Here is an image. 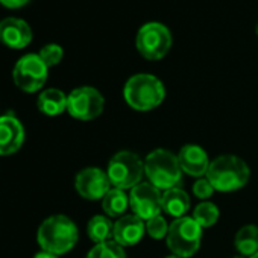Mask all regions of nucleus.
Instances as JSON below:
<instances>
[{
    "label": "nucleus",
    "instance_id": "1",
    "mask_svg": "<svg viewBox=\"0 0 258 258\" xmlns=\"http://www.w3.org/2000/svg\"><path fill=\"white\" fill-rule=\"evenodd\" d=\"M79 238L78 226L64 214H53L47 217L38 228L37 241L41 250L62 255L72 250Z\"/></svg>",
    "mask_w": 258,
    "mask_h": 258
},
{
    "label": "nucleus",
    "instance_id": "2",
    "mask_svg": "<svg viewBox=\"0 0 258 258\" xmlns=\"http://www.w3.org/2000/svg\"><path fill=\"white\" fill-rule=\"evenodd\" d=\"M123 96L126 103L133 109L146 112L163 103L166 97V88L157 76L149 73H139L126 81Z\"/></svg>",
    "mask_w": 258,
    "mask_h": 258
},
{
    "label": "nucleus",
    "instance_id": "3",
    "mask_svg": "<svg viewBox=\"0 0 258 258\" xmlns=\"http://www.w3.org/2000/svg\"><path fill=\"white\" fill-rule=\"evenodd\" d=\"M250 176L249 166L235 155H220L210 163L207 179L214 190L228 193L243 188Z\"/></svg>",
    "mask_w": 258,
    "mask_h": 258
},
{
    "label": "nucleus",
    "instance_id": "4",
    "mask_svg": "<svg viewBox=\"0 0 258 258\" xmlns=\"http://www.w3.org/2000/svg\"><path fill=\"white\" fill-rule=\"evenodd\" d=\"M145 175L152 185L164 191L179 187L182 179L178 157L166 149H155L146 157Z\"/></svg>",
    "mask_w": 258,
    "mask_h": 258
},
{
    "label": "nucleus",
    "instance_id": "5",
    "mask_svg": "<svg viewBox=\"0 0 258 258\" xmlns=\"http://www.w3.org/2000/svg\"><path fill=\"white\" fill-rule=\"evenodd\" d=\"M106 175L112 187L131 190L142 182L145 175V161L134 152H117L108 163Z\"/></svg>",
    "mask_w": 258,
    "mask_h": 258
},
{
    "label": "nucleus",
    "instance_id": "6",
    "mask_svg": "<svg viewBox=\"0 0 258 258\" xmlns=\"http://www.w3.org/2000/svg\"><path fill=\"white\" fill-rule=\"evenodd\" d=\"M167 247L173 255L181 258H190L195 255L201 246L202 228L196 223L193 217H179L169 225L167 232Z\"/></svg>",
    "mask_w": 258,
    "mask_h": 258
},
{
    "label": "nucleus",
    "instance_id": "7",
    "mask_svg": "<svg viewBox=\"0 0 258 258\" xmlns=\"http://www.w3.org/2000/svg\"><path fill=\"white\" fill-rule=\"evenodd\" d=\"M172 32L169 28L158 22L143 25L136 37V46L140 55L149 61L163 59L172 49Z\"/></svg>",
    "mask_w": 258,
    "mask_h": 258
},
{
    "label": "nucleus",
    "instance_id": "8",
    "mask_svg": "<svg viewBox=\"0 0 258 258\" xmlns=\"http://www.w3.org/2000/svg\"><path fill=\"white\" fill-rule=\"evenodd\" d=\"M49 76V67L38 53H28L22 56L13 70L14 84L25 93L40 91Z\"/></svg>",
    "mask_w": 258,
    "mask_h": 258
},
{
    "label": "nucleus",
    "instance_id": "9",
    "mask_svg": "<svg viewBox=\"0 0 258 258\" xmlns=\"http://www.w3.org/2000/svg\"><path fill=\"white\" fill-rule=\"evenodd\" d=\"M103 106L105 99L94 87H79L67 96V112L78 120L88 121L99 117Z\"/></svg>",
    "mask_w": 258,
    "mask_h": 258
},
{
    "label": "nucleus",
    "instance_id": "10",
    "mask_svg": "<svg viewBox=\"0 0 258 258\" xmlns=\"http://www.w3.org/2000/svg\"><path fill=\"white\" fill-rule=\"evenodd\" d=\"M163 195L151 182H140L129 193V207L133 213L143 220H149L163 210Z\"/></svg>",
    "mask_w": 258,
    "mask_h": 258
},
{
    "label": "nucleus",
    "instance_id": "11",
    "mask_svg": "<svg viewBox=\"0 0 258 258\" xmlns=\"http://www.w3.org/2000/svg\"><path fill=\"white\" fill-rule=\"evenodd\" d=\"M75 188L87 201H99L111 190V181L102 169L87 167L76 175Z\"/></svg>",
    "mask_w": 258,
    "mask_h": 258
},
{
    "label": "nucleus",
    "instance_id": "12",
    "mask_svg": "<svg viewBox=\"0 0 258 258\" xmlns=\"http://www.w3.org/2000/svg\"><path fill=\"white\" fill-rule=\"evenodd\" d=\"M23 123L13 114L0 115V155H13L22 149L25 143Z\"/></svg>",
    "mask_w": 258,
    "mask_h": 258
},
{
    "label": "nucleus",
    "instance_id": "13",
    "mask_svg": "<svg viewBox=\"0 0 258 258\" xmlns=\"http://www.w3.org/2000/svg\"><path fill=\"white\" fill-rule=\"evenodd\" d=\"M32 41L31 26L17 17H8L0 22V43L10 49H25Z\"/></svg>",
    "mask_w": 258,
    "mask_h": 258
},
{
    "label": "nucleus",
    "instance_id": "14",
    "mask_svg": "<svg viewBox=\"0 0 258 258\" xmlns=\"http://www.w3.org/2000/svg\"><path fill=\"white\" fill-rule=\"evenodd\" d=\"M146 232V223L136 214H124L114 223L112 240L121 247L137 244Z\"/></svg>",
    "mask_w": 258,
    "mask_h": 258
},
{
    "label": "nucleus",
    "instance_id": "15",
    "mask_svg": "<svg viewBox=\"0 0 258 258\" xmlns=\"http://www.w3.org/2000/svg\"><path fill=\"white\" fill-rule=\"evenodd\" d=\"M178 163L182 170V173H187L190 176L201 178L207 175L210 167V160L207 152L198 146V145H185L178 152Z\"/></svg>",
    "mask_w": 258,
    "mask_h": 258
},
{
    "label": "nucleus",
    "instance_id": "16",
    "mask_svg": "<svg viewBox=\"0 0 258 258\" xmlns=\"http://www.w3.org/2000/svg\"><path fill=\"white\" fill-rule=\"evenodd\" d=\"M37 106L43 114L49 117L59 115L67 111V94L58 88H47L40 93Z\"/></svg>",
    "mask_w": 258,
    "mask_h": 258
},
{
    "label": "nucleus",
    "instance_id": "17",
    "mask_svg": "<svg viewBox=\"0 0 258 258\" xmlns=\"http://www.w3.org/2000/svg\"><path fill=\"white\" fill-rule=\"evenodd\" d=\"M161 204H163V211H166L172 217L179 219V217H184V214L188 211L190 198L182 188L175 187V188L166 190L163 193V202Z\"/></svg>",
    "mask_w": 258,
    "mask_h": 258
},
{
    "label": "nucleus",
    "instance_id": "18",
    "mask_svg": "<svg viewBox=\"0 0 258 258\" xmlns=\"http://www.w3.org/2000/svg\"><path fill=\"white\" fill-rule=\"evenodd\" d=\"M235 249L243 256H252L258 252V226L256 225H244L238 229L234 238Z\"/></svg>",
    "mask_w": 258,
    "mask_h": 258
},
{
    "label": "nucleus",
    "instance_id": "19",
    "mask_svg": "<svg viewBox=\"0 0 258 258\" xmlns=\"http://www.w3.org/2000/svg\"><path fill=\"white\" fill-rule=\"evenodd\" d=\"M129 207V196L124 190L112 187L102 199V208L108 217H121Z\"/></svg>",
    "mask_w": 258,
    "mask_h": 258
},
{
    "label": "nucleus",
    "instance_id": "20",
    "mask_svg": "<svg viewBox=\"0 0 258 258\" xmlns=\"http://www.w3.org/2000/svg\"><path fill=\"white\" fill-rule=\"evenodd\" d=\"M87 234H88L90 240L94 241L96 244L112 240L114 223L111 222V217H108V216L91 217L88 225H87Z\"/></svg>",
    "mask_w": 258,
    "mask_h": 258
},
{
    "label": "nucleus",
    "instance_id": "21",
    "mask_svg": "<svg viewBox=\"0 0 258 258\" xmlns=\"http://www.w3.org/2000/svg\"><path fill=\"white\" fill-rule=\"evenodd\" d=\"M219 208L213 202H201L195 211H193V219L201 228H210L213 226L217 219H219Z\"/></svg>",
    "mask_w": 258,
    "mask_h": 258
},
{
    "label": "nucleus",
    "instance_id": "22",
    "mask_svg": "<svg viewBox=\"0 0 258 258\" xmlns=\"http://www.w3.org/2000/svg\"><path fill=\"white\" fill-rule=\"evenodd\" d=\"M87 258H126V252L117 241L109 240L94 244L87 253Z\"/></svg>",
    "mask_w": 258,
    "mask_h": 258
},
{
    "label": "nucleus",
    "instance_id": "23",
    "mask_svg": "<svg viewBox=\"0 0 258 258\" xmlns=\"http://www.w3.org/2000/svg\"><path fill=\"white\" fill-rule=\"evenodd\" d=\"M38 55L44 61V64L50 69V67H55L61 62V59L64 56V50L59 44L50 43V44H46L44 47H41Z\"/></svg>",
    "mask_w": 258,
    "mask_h": 258
},
{
    "label": "nucleus",
    "instance_id": "24",
    "mask_svg": "<svg viewBox=\"0 0 258 258\" xmlns=\"http://www.w3.org/2000/svg\"><path fill=\"white\" fill-rule=\"evenodd\" d=\"M146 232L155 238V240H160L163 237H167V232H169V225L166 222V219L163 216H155L152 219H149L146 222Z\"/></svg>",
    "mask_w": 258,
    "mask_h": 258
},
{
    "label": "nucleus",
    "instance_id": "25",
    "mask_svg": "<svg viewBox=\"0 0 258 258\" xmlns=\"http://www.w3.org/2000/svg\"><path fill=\"white\" fill-rule=\"evenodd\" d=\"M214 187L210 184V181L207 178H201L195 182L193 185V195L198 199H210L214 193Z\"/></svg>",
    "mask_w": 258,
    "mask_h": 258
},
{
    "label": "nucleus",
    "instance_id": "26",
    "mask_svg": "<svg viewBox=\"0 0 258 258\" xmlns=\"http://www.w3.org/2000/svg\"><path fill=\"white\" fill-rule=\"evenodd\" d=\"M31 0H0V4H2L5 8L8 10H19V8H23L26 7Z\"/></svg>",
    "mask_w": 258,
    "mask_h": 258
},
{
    "label": "nucleus",
    "instance_id": "27",
    "mask_svg": "<svg viewBox=\"0 0 258 258\" xmlns=\"http://www.w3.org/2000/svg\"><path fill=\"white\" fill-rule=\"evenodd\" d=\"M34 258H59L58 255L55 253H50V252H46V250H40L38 253H35Z\"/></svg>",
    "mask_w": 258,
    "mask_h": 258
},
{
    "label": "nucleus",
    "instance_id": "28",
    "mask_svg": "<svg viewBox=\"0 0 258 258\" xmlns=\"http://www.w3.org/2000/svg\"><path fill=\"white\" fill-rule=\"evenodd\" d=\"M166 258H181V256H178V255H173V253H172V255H169V256H166Z\"/></svg>",
    "mask_w": 258,
    "mask_h": 258
},
{
    "label": "nucleus",
    "instance_id": "29",
    "mask_svg": "<svg viewBox=\"0 0 258 258\" xmlns=\"http://www.w3.org/2000/svg\"><path fill=\"white\" fill-rule=\"evenodd\" d=\"M255 34H256V37H258V23H256V26H255Z\"/></svg>",
    "mask_w": 258,
    "mask_h": 258
},
{
    "label": "nucleus",
    "instance_id": "30",
    "mask_svg": "<svg viewBox=\"0 0 258 258\" xmlns=\"http://www.w3.org/2000/svg\"><path fill=\"white\" fill-rule=\"evenodd\" d=\"M249 258H258V252H256V253H253V255H252V256H249Z\"/></svg>",
    "mask_w": 258,
    "mask_h": 258
},
{
    "label": "nucleus",
    "instance_id": "31",
    "mask_svg": "<svg viewBox=\"0 0 258 258\" xmlns=\"http://www.w3.org/2000/svg\"><path fill=\"white\" fill-rule=\"evenodd\" d=\"M234 258H249V256H243V255H238V256H234Z\"/></svg>",
    "mask_w": 258,
    "mask_h": 258
}]
</instances>
